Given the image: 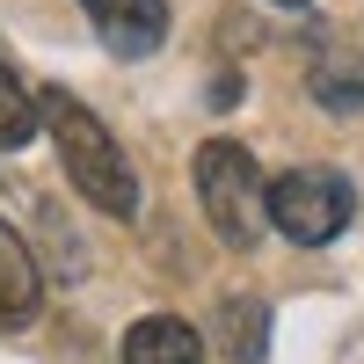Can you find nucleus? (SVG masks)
I'll list each match as a JSON object with an SVG mask.
<instances>
[{"label": "nucleus", "mask_w": 364, "mask_h": 364, "mask_svg": "<svg viewBox=\"0 0 364 364\" xmlns=\"http://www.w3.org/2000/svg\"><path fill=\"white\" fill-rule=\"evenodd\" d=\"M37 109H44V124H51V146H58V161H66L73 190L95 204V211H109V219H139V175L124 161V146L102 132V117L80 109L66 87H44Z\"/></svg>", "instance_id": "f257e3e1"}, {"label": "nucleus", "mask_w": 364, "mask_h": 364, "mask_svg": "<svg viewBox=\"0 0 364 364\" xmlns=\"http://www.w3.org/2000/svg\"><path fill=\"white\" fill-rule=\"evenodd\" d=\"M197 204H204V219L226 248H255L269 233V182H262L255 154L233 146V139L197 146Z\"/></svg>", "instance_id": "f03ea898"}, {"label": "nucleus", "mask_w": 364, "mask_h": 364, "mask_svg": "<svg viewBox=\"0 0 364 364\" xmlns=\"http://www.w3.org/2000/svg\"><path fill=\"white\" fill-rule=\"evenodd\" d=\"M350 211H357V197H350V182L336 168H291V175L269 182V226L284 240H299V248L336 240L350 226Z\"/></svg>", "instance_id": "7ed1b4c3"}, {"label": "nucleus", "mask_w": 364, "mask_h": 364, "mask_svg": "<svg viewBox=\"0 0 364 364\" xmlns=\"http://www.w3.org/2000/svg\"><path fill=\"white\" fill-rule=\"evenodd\" d=\"M117 58H154L168 44V0H80Z\"/></svg>", "instance_id": "20e7f679"}, {"label": "nucleus", "mask_w": 364, "mask_h": 364, "mask_svg": "<svg viewBox=\"0 0 364 364\" xmlns=\"http://www.w3.org/2000/svg\"><path fill=\"white\" fill-rule=\"evenodd\" d=\"M44 299V277H37V255L22 248V233L0 219V328H22Z\"/></svg>", "instance_id": "39448f33"}, {"label": "nucleus", "mask_w": 364, "mask_h": 364, "mask_svg": "<svg viewBox=\"0 0 364 364\" xmlns=\"http://www.w3.org/2000/svg\"><path fill=\"white\" fill-rule=\"evenodd\" d=\"M124 364H204V343H197L190 321L146 314V321H132V336H124Z\"/></svg>", "instance_id": "423d86ee"}, {"label": "nucleus", "mask_w": 364, "mask_h": 364, "mask_svg": "<svg viewBox=\"0 0 364 364\" xmlns=\"http://www.w3.org/2000/svg\"><path fill=\"white\" fill-rule=\"evenodd\" d=\"M219 350H226L233 364H255V357L269 350V306H262V299L240 291V299L219 306Z\"/></svg>", "instance_id": "0eeeda50"}, {"label": "nucleus", "mask_w": 364, "mask_h": 364, "mask_svg": "<svg viewBox=\"0 0 364 364\" xmlns=\"http://www.w3.org/2000/svg\"><path fill=\"white\" fill-rule=\"evenodd\" d=\"M44 124V109H37V87H29L15 66H0V154H15V146H29Z\"/></svg>", "instance_id": "6e6552de"}, {"label": "nucleus", "mask_w": 364, "mask_h": 364, "mask_svg": "<svg viewBox=\"0 0 364 364\" xmlns=\"http://www.w3.org/2000/svg\"><path fill=\"white\" fill-rule=\"evenodd\" d=\"M277 8H306V0H277Z\"/></svg>", "instance_id": "1a4fd4ad"}]
</instances>
